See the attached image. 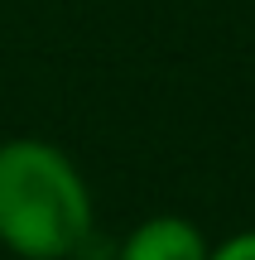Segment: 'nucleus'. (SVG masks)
<instances>
[{
    "label": "nucleus",
    "mask_w": 255,
    "mask_h": 260,
    "mask_svg": "<svg viewBox=\"0 0 255 260\" xmlns=\"http://www.w3.org/2000/svg\"><path fill=\"white\" fill-rule=\"evenodd\" d=\"M212 241L202 236L198 222L178 212H159V217H144L130 236L121 241L116 260H207Z\"/></svg>",
    "instance_id": "obj_2"
},
{
    "label": "nucleus",
    "mask_w": 255,
    "mask_h": 260,
    "mask_svg": "<svg viewBox=\"0 0 255 260\" xmlns=\"http://www.w3.org/2000/svg\"><path fill=\"white\" fill-rule=\"evenodd\" d=\"M92 236V188L72 154L39 135L0 145V246L19 260H67Z\"/></svg>",
    "instance_id": "obj_1"
},
{
    "label": "nucleus",
    "mask_w": 255,
    "mask_h": 260,
    "mask_svg": "<svg viewBox=\"0 0 255 260\" xmlns=\"http://www.w3.org/2000/svg\"><path fill=\"white\" fill-rule=\"evenodd\" d=\"M207 260H255V226L250 232H231L227 241H217L207 251Z\"/></svg>",
    "instance_id": "obj_3"
}]
</instances>
